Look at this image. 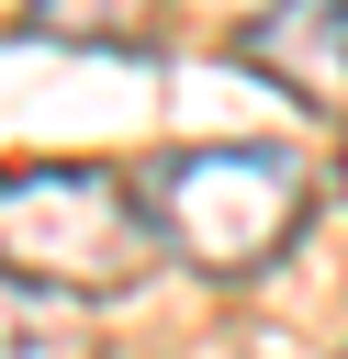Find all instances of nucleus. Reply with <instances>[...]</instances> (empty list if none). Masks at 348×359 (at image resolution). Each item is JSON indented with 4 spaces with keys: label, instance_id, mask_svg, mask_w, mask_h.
I'll return each instance as SVG.
<instances>
[{
    "label": "nucleus",
    "instance_id": "nucleus-7",
    "mask_svg": "<svg viewBox=\"0 0 348 359\" xmlns=\"http://www.w3.org/2000/svg\"><path fill=\"white\" fill-rule=\"evenodd\" d=\"M337 180H348V157H337Z\"/></svg>",
    "mask_w": 348,
    "mask_h": 359
},
{
    "label": "nucleus",
    "instance_id": "nucleus-2",
    "mask_svg": "<svg viewBox=\"0 0 348 359\" xmlns=\"http://www.w3.org/2000/svg\"><path fill=\"white\" fill-rule=\"evenodd\" d=\"M303 202H314V180L292 146H168L146 168L157 247L191 258L202 280H258L303 236Z\"/></svg>",
    "mask_w": 348,
    "mask_h": 359
},
{
    "label": "nucleus",
    "instance_id": "nucleus-1",
    "mask_svg": "<svg viewBox=\"0 0 348 359\" xmlns=\"http://www.w3.org/2000/svg\"><path fill=\"white\" fill-rule=\"evenodd\" d=\"M0 269L45 280L67 303H112L157 269V213L146 180L101 168V157H34L0 168Z\"/></svg>",
    "mask_w": 348,
    "mask_h": 359
},
{
    "label": "nucleus",
    "instance_id": "nucleus-5",
    "mask_svg": "<svg viewBox=\"0 0 348 359\" xmlns=\"http://www.w3.org/2000/svg\"><path fill=\"white\" fill-rule=\"evenodd\" d=\"M22 34H45V45H157V0H22Z\"/></svg>",
    "mask_w": 348,
    "mask_h": 359
},
{
    "label": "nucleus",
    "instance_id": "nucleus-3",
    "mask_svg": "<svg viewBox=\"0 0 348 359\" xmlns=\"http://www.w3.org/2000/svg\"><path fill=\"white\" fill-rule=\"evenodd\" d=\"M236 56L269 90H292L303 112L348 123V0H269L258 22H236Z\"/></svg>",
    "mask_w": 348,
    "mask_h": 359
},
{
    "label": "nucleus",
    "instance_id": "nucleus-6",
    "mask_svg": "<svg viewBox=\"0 0 348 359\" xmlns=\"http://www.w3.org/2000/svg\"><path fill=\"white\" fill-rule=\"evenodd\" d=\"M225 11H247V22H258V11H269V0H225Z\"/></svg>",
    "mask_w": 348,
    "mask_h": 359
},
{
    "label": "nucleus",
    "instance_id": "nucleus-4",
    "mask_svg": "<svg viewBox=\"0 0 348 359\" xmlns=\"http://www.w3.org/2000/svg\"><path fill=\"white\" fill-rule=\"evenodd\" d=\"M0 359H90V314L67 292L0 269Z\"/></svg>",
    "mask_w": 348,
    "mask_h": 359
}]
</instances>
